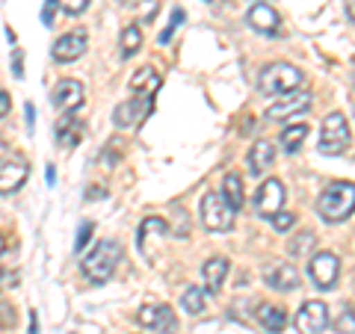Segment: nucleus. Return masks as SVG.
I'll return each instance as SVG.
<instances>
[{
  "label": "nucleus",
  "mask_w": 355,
  "mask_h": 334,
  "mask_svg": "<svg viewBox=\"0 0 355 334\" xmlns=\"http://www.w3.org/2000/svg\"><path fill=\"white\" fill-rule=\"evenodd\" d=\"M234 213L237 210L225 202L222 193H207L198 202V216H202V225L207 231H231L234 228Z\"/></svg>",
  "instance_id": "4"
},
{
  "label": "nucleus",
  "mask_w": 355,
  "mask_h": 334,
  "mask_svg": "<svg viewBox=\"0 0 355 334\" xmlns=\"http://www.w3.org/2000/svg\"><path fill=\"white\" fill-rule=\"evenodd\" d=\"M89 237H92V222H83L80 231H77V243H74V249H77V252H83V246L89 243Z\"/></svg>",
  "instance_id": "33"
},
{
  "label": "nucleus",
  "mask_w": 355,
  "mask_h": 334,
  "mask_svg": "<svg viewBox=\"0 0 355 334\" xmlns=\"http://www.w3.org/2000/svg\"><path fill=\"white\" fill-rule=\"evenodd\" d=\"M83 98H86L83 83H77V80H60L57 86H53V107L65 116H71L74 109H80Z\"/></svg>",
  "instance_id": "14"
},
{
  "label": "nucleus",
  "mask_w": 355,
  "mask_h": 334,
  "mask_svg": "<svg viewBox=\"0 0 355 334\" xmlns=\"http://www.w3.org/2000/svg\"><path fill=\"white\" fill-rule=\"evenodd\" d=\"M57 6H62L69 15H80L83 9L89 6V0H57Z\"/></svg>",
  "instance_id": "32"
},
{
  "label": "nucleus",
  "mask_w": 355,
  "mask_h": 334,
  "mask_svg": "<svg viewBox=\"0 0 355 334\" xmlns=\"http://www.w3.org/2000/svg\"><path fill=\"white\" fill-rule=\"evenodd\" d=\"M15 77H18V80L24 77V53H21V51H15Z\"/></svg>",
  "instance_id": "36"
},
{
  "label": "nucleus",
  "mask_w": 355,
  "mask_h": 334,
  "mask_svg": "<svg viewBox=\"0 0 355 334\" xmlns=\"http://www.w3.org/2000/svg\"><path fill=\"white\" fill-rule=\"evenodd\" d=\"M121 254H125V252H121L119 240H98L92 246V252H89L83 258V263H80L83 278L89 284H95V287L107 284L110 278H113L116 266L121 263Z\"/></svg>",
  "instance_id": "1"
},
{
  "label": "nucleus",
  "mask_w": 355,
  "mask_h": 334,
  "mask_svg": "<svg viewBox=\"0 0 355 334\" xmlns=\"http://www.w3.org/2000/svg\"><path fill=\"white\" fill-rule=\"evenodd\" d=\"M207 3H210V6H219V3H225V0H207Z\"/></svg>",
  "instance_id": "42"
},
{
  "label": "nucleus",
  "mask_w": 355,
  "mask_h": 334,
  "mask_svg": "<svg viewBox=\"0 0 355 334\" xmlns=\"http://www.w3.org/2000/svg\"><path fill=\"white\" fill-rule=\"evenodd\" d=\"M317 213L326 225H340L343 219H349L355 213V184L352 181L329 184L317 198Z\"/></svg>",
  "instance_id": "2"
},
{
  "label": "nucleus",
  "mask_w": 355,
  "mask_h": 334,
  "mask_svg": "<svg viewBox=\"0 0 355 334\" xmlns=\"http://www.w3.org/2000/svg\"><path fill=\"white\" fill-rule=\"evenodd\" d=\"M181 21H184V9H172V18H169V27H166L163 33H160V42H169L172 39V33L181 27Z\"/></svg>",
  "instance_id": "31"
},
{
  "label": "nucleus",
  "mask_w": 355,
  "mask_h": 334,
  "mask_svg": "<svg viewBox=\"0 0 355 334\" xmlns=\"http://www.w3.org/2000/svg\"><path fill=\"white\" fill-rule=\"evenodd\" d=\"M272 163H275V146L270 139H258L249 148V175L258 177L266 169H272Z\"/></svg>",
  "instance_id": "18"
},
{
  "label": "nucleus",
  "mask_w": 355,
  "mask_h": 334,
  "mask_svg": "<svg viewBox=\"0 0 355 334\" xmlns=\"http://www.w3.org/2000/svg\"><path fill=\"white\" fill-rule=\"evenodd\" d=\"M347 15H349V21L355 24V0H347Z\"/></svg>",
  "instance_id": "39"
},
{
  "label": "nucleus",
  "mask_w": 355,
  "mask_h": 334,
  "mask_svg": "<svg viewBox=\"0 0 355 334\" xmlns=\"http://www.w3.org/2000/svg\"><path fill=\"white\" fill-rule=\"evenodd\" d=\"M231 272V261L228 258H210L202 266V278H205V293H219L225 287V278Z\"/></svg>",
  "instance_id": "17"
},
{
  "label": "nucleus",
  "mask_w": 355,
  "mask_h": 334,
  "mask_svg": "<svg viewBox=\"0 0 355 334\" xmlns=\"http://www.w3.org/2000/svg\"><path fill=\"white\" fill-rule=\"evenodd\" d=\"M80 137H83V121H80V118H74V116L60 118V125H57V139L62 142L65 148H74L77 142H80Z\"/></svg>",
  "instance_id": "21"
},
{
  "label": "nucleus",
  "mask_w": 355,
  "mask_h": 334,
  "mask_svg": "<svg viewBox=\"0 0 355 334\" xmlns=\"http://www.w3.org/2000/svg\"><path fill=\"white\" fill-rule=\"evenodd\" d=\"M335 331L338 334H355V310L352 308L340 310V317L335 319Z\"/></svg>",
  "instance_id": "28"
},
{
  "label": "nucleus",
  "mask_w": 355,
  "mask_h": 334,
  "mask_svg": "<svg viewBox=\"0 0 355 334\" xmlns=\"http://www.w3.org/2000/svg\"><path fill=\"white\" fill-rule=\"evenodd\" d=\"M314 243H317L314 231H302V234H296V237L287 243V252H291L293 258H305V254L314 252Z\"/></svg>",
  "instance_id": "27"
},
{
  "label": "nucleus",
  "mask_w": 355,
  "mask_h": 334,
  "mask_svg": "<svg viewBox=\"0 0 355 334\" xmlns=\"http://www.w3.org/2000/svg\"><path fill=\"white\" fill-rule=\"evenodd\" d=\"M9 107H12V104H9V95L3 92V89H0V118L9 113Z\"/></svg>",
  "instance_id": "37"
},
{
  "label": "nucleus",
  "mask_w": 355,
  "mask_h": 334,
  "mask_svg": "<svg viewBox=\"0 0 355 334\" xmlns=\"http://www.w3.org/2000/svg\"><path fill=\"white\" fill-rule=\"evenodd\" d=\"M104 193H101V189H98V186H92V189H89V198H101Z\"/></svg>",
  "instance_id": "40"
},
{
  "label": "nucleus",
  "mask_w": 355,
  "mask_h": 334,
  "mask_svg": "<svg viewBox=\"0 0 355 334\" xmlns=\"http://www.w3.org/2000/svg\"><path fill=\"white\" fill-rule=\"evenodd\" d=\"M30 163L24 154H9L0 160V195H12L27 184Z\"/></svg>",
  "instance_id": "7"
},
{
  "label": "nucleus",
  "mask_w": 355,
  "mask_h": 334,
  "mask_svg": "<svg viewBox=\"0 0 355 334\" xmlns=\"http://www.w3.org/2000/svg\"><path fill=\"white\" fill-rule=\"evenodd\" d=\"M139 48H142V30L137 24H128L125 30H121V36H119L121 60H130L133 53H139Z\"/></svg>",
  "instance_id": "23"
},
{
  "label": "nucleus",
  "mask_w": 355,
  "mask_h": 334,
  "mask_svg": "<svg viewBox=\"0 0 355 334\" xmlns=\"http://www.w3.org/2000/svg\"><path fill=\"white\" fill-rule=\"evenodd\" d=\"M263 281H266V287H272V290H279V293H291V290H296V287L302 284V275H299V270L293 263L272 261L263 270Z\"/></svg>",
  "instance_id": "11"
},
{
  "label": "nucleus",
  "mask_w": 355,
  "mask_h": 334,
  "mask_svg": "<svg viewBox=\"0 0 355 334\" xmlns=\"http://www.w3.org/2000/svg\"><path fill=\"white\" fill-rule=\"evenodd\" d=\"M15 319H18L15 308L0 299V328H12V326H15Z\"/></svg>",
  "instance_id": "30"
},
{
  "label": "nucleus",
  "mask_w": 355,
  "mask_h": 334,
  "mask_svg": "<svg viewBox=\"0 0 355 334\" xmlns=\"http://www.w3.org/2000/svg\"><path fill=\"white\" fill-rule=\"evenodd\" d=\"M311 104H314V98L311 92H287V95H279L275 101L266 107V118L270 121H284V118H293L299 113H308Z\"/></svg>",
  "instance_id": "8"
},
{
  "label": "nucleus",
  "mask_w": 355,
  "mask_h": 334,
  "mask_svg": "<svg viewBox=\"0 0 355 334\" xmlns=\"http://www.w3.org/2000/svg\"><path fill=\"white\" fill-rule=\"evenodd\" d=\"M18 284V275L9 272V270H0V290H6V287H15Z\"/></svg>",
  "instance_id": "34"
},
{
  "label": "nucleus",
  "mask_w": 355,
  "mask_h": 334,
  "mask_svg": "<svg viewBox=\"0 0 355 334\" xmlns=\"http://www.w3.org/2000/svg\"><path fill=\"white\" fill-rule=\"evenodd\" d=\"M308 275H311V281H314L320 290H335L338 275H340V261H338V254H331V252H317V254H311Z\"/></svg>",
  "instance_id": "6"
},
{
  "label": "nucleus",
  "mask_w": 355,
  "mask_h": 334,
  "mask_svg": "<svg viewBox=\"0 0 355 334\" xmlns=\"http://www.w3.org/2000/svg\"><path fill=\"white\" fill-rule=\"evenodd\" d=\"M89 48V42L83 33H65V36H60L57 42H53V60L57 62H74L80 60L83 53Z\"/></svg>",
  "instance_id": "16"
},
{
  "label": "nucleus",
  "mask_w": 355,
  "mask_h": 334,
  "mask_svg": "<svg viewBox=\"0 0 355 334\" xmlns=\"http://www.w3.org/2000/svg\"><path fill=\"white\" fill-rule=\"evenodd\" d=\"M3 252H6V237L0 234V258H3Z\"/></svg>",
  "instance_id": "41"
},
{
  "label": "nucleus",
  "mask_w": 355,
  "mask_h": 334,
  "mask_svg": "<svg viewBox=\"0 0 355 334\" xmlns=\"http://www.w3.org/2000/svg\"><path fill=\"white\" fill-rule=\"evenodd\" d=\"M148 109H151V101H148V98H146V101H139V98H130V101H121V104L116 107L113 121H116V128H121V130L137 128L139 121L148 116Z\"/></svg>",
  "instance_id": "15"
},
{
  "label": "nucleus",
  "mask_w": 355,
  "mask_h": 334,
  "mask_svg": "<svg viewBox=\"0 0 355 334\" xmlns=\"http://www.w3.org/2000/svg\"><path fill=\"white\" fill-rule=\"evenodd\" d=\"M30 334H39V317H36V310L30 314Z\"/></svg>",
  "instance_id": "38"
},
{
  "label": "nucleus",
  "mask_w": 355,
  "mask_h": 334,
  "mask_svg": "<svg viewBox=\"0 0 355 334\" xmlns=\"http://www.w3.org/2000/svg\"><path fill=\"white\" fill-rule=\"evenodd\" d=\"M258 319H261L266 334H282L284 326H287V310L282 305H261Z\"/></svg>",
  "instance_id": "19"
},
{
  "label": "nucleus",
  "mask_w": 355,
  "mask_h": 334,
  "mask_svg": "<svg viewBox=\"0 0 355 334\" xmlns=\"http://www.w3.org/2000/svg\"><path fill=\"white\" fill-rule=\"evenodd\" d=\"M137 322L142 328H151L157 334H172L178 328V319H175V310L169 305H142L137 310Z\"/></svg>",
  "instance_id": "10"
},
{
  "label": "nucleus",
  "mask_w": 355,
  "mask_h": 334,
  "mask_svg": "<svg viewBox=\"0 0 355 334\" xmlns=\"http://www.w3.org/2000/svg\"><path fill=\"white\" fill-rule=\"evenodd\" d=\"M305 137H308V125L305 121H299V125H287L284 130H282V148L287 151V154H296L299 148H302V142H305Z\"/></svg>",
  "instance_id": "24"
},
{
  "label": "nucleus",
  "mask_w": 355,
  "mask_h": 334,
  "mask_svg": "<svg viewBox=\"0 0 355 334\" xmlns=\"http://www.w3.org/2000/svg\"><path fill=\"white\" fill-rule=\"evenodd\" d=\"M352 142V133H349V125L347 118H343V113H329L323 128H320V151L329 154V157H338V154H343L349 148Z\"/></svg>",
  "instance_id": "5"
},
{
  "label": "nucleus",
  "mask_w": 355,
  "mask_h": 334,
  "mask_svg": "<svg viewBox=\"0 0 355 334\" xmlns=\"http://www.w3.org/2000/svg\"><path fill=\"white\" fill-rule=\"evenodd\" d=\"M293 326L299 334H323L329 328V308L317 299H308V302L296 310Z\"/></svg>",
  "instance_id": "9"
},
{
  "label": "nucleus",
  "mask_w": 355,
  "mask_h": 334,
  "mask_svg": "<svg viewBox=\"0 0 355 334\" xmlns=\"http://www.w3.org/2000/svg\"><path fill=\"white\" fill-rule=\"evenodd\" d=\"M352 116H355V107H352Z\"/></svg>",
  "instance_id": "43"
},
{
  "label": "nucleus",
  "mask_w": 355,
  "mask_h": 334,
  "mask_svg": "<svg viewBox=\"0 0 355 334\" xmlns=\"http://www.w3.org/2000/svg\"><path fill=\"white\" fill-rule=\"evenodd\" d=\"M181 308L187 310V314L198 317L207 308V293L202 290V287H187L184 296H181Z\"/></svg>",
  "instance_id": "25"
},
{
  "label": "nucleus",
  "mask_w": 355,
  "mask_h": 334,
  "mask_svg": "<svg viewBox=\"0 0 355 334\" xmlns=\"http://www.w3.org/2000/svg\"><path fill=\"white\" fill-rule=\"evenodd\" d=\"M270 222H272V228H275V231H291V228L296 225V213H287V210H279V213H275Z\"/></svg>",
  "instance_id": "29"
},
{
  "label": "nucleus",
  "mask_w": 355,
  "mask_h": 334,
  "mask_svg": "<svg viewBox=\"0 0 355 334\" xmlns=\"http://www.w3.org/2000/svg\"><path fill=\"white\" fill-rule=\"evenodd\" d=\"M222 195H225V202L240 210L243 204H246V189H243V177L240 175H225V181H222Z\"/></svg>",
  "instance_id": "22"
},
{
  "label": "nucleus",
  "mask_w": 355,
  "mask_h": 334,
  "mask_svg": "<svg viewBox=\"0 0 355 334\" xmlns=\"http://www.w3.org/2000/svg\"><path fill=\"white\" fill-rule=\"evenodd\" d=\"M160 86V74L151 69V65H142V69L130 77V92L133 95H154V89Z\"/></svg>",
  "instance_id": "20"
},
{
  "label": "nucleus",
  "mask_w": 355,
  "mask_h": 334,
  "mask_svg": "<svg viewBox=\"0 0 355 334\" xmlns=\"http://www.w3.org/2000/svg\"><path fill=\"white\" fill-rule=\"evenodd\" d=\"M352 65H355V57H352Z\"/></svg>",
  "instance_id": "44"
},
{
  "label": "nucleus",
  "mask_w": 355,
  "mask_h": 334,
  "mask_svg": "<svg viewBox=\"0 0 355 334\" xmlns=\"http://www.w3.org/2000/svg\"><path fill=\"white\" fill-rule=\"evenodd\" d=\"M284 198H287V193H284L282 181L270 177V181H263L261 189L254 193V210H258L263 219H272V216L284 207Z\"/></svg>",
  "instance_id": "12"
},
{
  "label": "nucleus",
  "mask_w": 355,
  "mask_h": 334,
  "mask_svg": "<svg viewBox=\"0 0 355 334\" xmlns=\"http://www.w3.org/2000/svg\"><path fill=\"white\" fill-rule=\"evenodd\" d=\"M163 234H166V219L163 216H148L146 222H142V228H139V249L146 252L148 240H160Z\"/></svg>",
  "instance_id": "26"
},
{
  "label": "nucleus",
  "mask_w": 355,
  "mask_h": 334,
  "mask_svg": "<svg viewBox=\"0 0 355 334\" xmlns=\"http://www.w3.org/2000/svg\"><path fill=\"white\" fill-rule=\"evenodd\" d=\"M53 6H57V0H48V3H44V12H42L44 24H51V21H53Z\"/></svg>",
  "instance_id": "35"
},
{
  "label": "nucleus",
  "mask_w": 355,
  "mask_h": 334,
  "mask_svg": "<svg viewBox=\"0 0 355 334\" xmlns=\"http://www.w3.org/2000/svg\"><path fill=\"white\" fill-rule=\"evenodd\" d=\"M302 80H305V74L299 71L296 65H291V62H272V65H266V69L261 71L258 89L263 95L279 98V95H287V92H296V89L302 86Z\"/></svg>",
  "instance_id": "3"
},
{
  "label": "nucleus",
  "mask_w": 355,
  "mask_h": 334,
  "mask_svg": "<svg viewBox=\"0 0 355 334\" xmlns=\"http://www.w3.org/2000/svg\"><path fill=\"white\" fill-rule=\"evenodd\" d=\"M246 24L261 36H279L282 33V18L270 3H252L246 12Z\"/></svg>",
  "instance_id": "13"
}]
</instances>
